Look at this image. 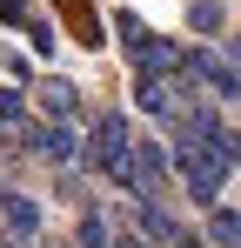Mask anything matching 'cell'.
<instances>
[{"label":"cell","instance_id":"obj_21","mask_svg":"<svg viewBox=\"0 0 241 248\" xmlns=\"http://www.w3.org/2000/svg\"><path fill=\"white\" fill-rule=\"evenodd\" d=\"M40 248H67V242H40Z\"/></svg>","mask_w":241,"mask_h":248},{"label":"cell","instance_id":"obj_2","mask_svg":"<svg viewBox=\"0 0 241 248\" xmlns=\"http://www.w3.org/2000/svg\"><path fill=\"white\" fill-rule=\"evenodd\" d=\"M114 34H120V47H127V61H134V74H188V54L174 41H161L154 27H141V14H114Z\"/></svg>","mask_w":241,"mask_h":248},{"label":"cell","instance_id":"obj_13","mask_svg":"<svg viewBox=\"0 0 241 248\" xmlns=\"http://www.w3.org/2000/svg\"><path fill=\"white\" fill-rule=\"evenodd\" d=\"M188 27L195 34H214L221 27V0H188Z\"/></svg>","mask_w":241,"mask_h":248},{"label":"cell","instance_id":"obj_8","mask_svg":"<svg viewBox=\"0 0 241 248\" xmlns=\"http://www.w3.org/2000/svg\"><path fill=\"white\" fill-rule=\"evenodd\" d=\"M40 108H47L54 121H74V114H80V87L60 81V74H47V81H40Z\"/></svg>","mask_w":241,"mask_h":248},{"label":"cell","instance_id":"obj_11","mask_svg":"<svg viewBox=\"0 0 241 248\" xmlns=\"http://www.w3.org/2000/svg\"><path fill=\"white\" fill-rule=\"evenodd\" d=\"M0 208H7V221H14V228H40V202H34V195H14V188H7Z\"/></svg>","mask_w":241,"mask_h":248},{"label":"cell","instance_id":"obj_18","mask_svg":"<svg viewBox=\"0 0 241 248\" xmlns=\"http://www.w3.org/2000/svg\"><path fill=\"white\" fill-rule=\"evenodd\" d=\"M114 248H161V242H154V235H120Z\"/></svg>","mask_w":241,"mask_h":248},{"label":"cell","instance_id":"obj_17","mask_svg":"<svg viewBox=\"0 0 241 248\" xmlns=\"http://www.w3.org/2000/svg\"><path fill=\"white\" fill-rule=\"evenodd\" d=\"M0 248H34V228H14V221H7V228H0Z\"/></svg>","mask_w":241,"mask_h":248},{"label":"cell","instance_id":"obj_9","mask_svg":"<svg viewBox=\"0 0 241 248\" xmlns=\"http://www.w3.org/2000/svg\"><path fill=\"white\" fill-rule=\"evenodd\" d=\"M141 235H154V242H181V228H174V215H167V202H154V195H141Z\"/></svg>","mask_w":241,"mask_h":248},{"label":"cell","instance_id":"obj_3","mask_svg":"<svg viewBox=\"0 0 241 248\" xmlns=\"http://www.w3.org/2000/svg\"><path fill=\"white\" fill-rule=\"evenodd\" d=\"M107 174H114L127 195H154L161 181H167V148H161V141H127V155H120Z\"/></svg>","mask_w":241,"mask_h":248},{"label":"cell","instance_id":"obj_7","mask_svg":"<svg viewBox=\"0 0 241 248\" xmlns=\"http://www.w3.org/2000/svg\"><path fill=\"white\" fill-rule=\"evenodd\" d=\"M54 14H60V27H67L74 47H101V14H94V0H54Z\"/></svg>","mask_w":241,"mask_h":248},{"label":"cell","instance_id":"obj_10","mask_svg":"<svg viewBox=\"0 0 241 248\" xmlns=\"http://www.w3.org/2000/svg\"><path fill=\"white\" fill-rule=\"evenodd\" d=\"M74 248H114L107 215H101V208H80V221H74Z\"/></svg>","mask_w":241,"mask_h":248},{"label":"cell","instance_id":"obj_6","mask_svg":"<svg viewBox=\"0 0 241 248\" xmlns=\"http://www.w3.org/2000/svg\"><path fill=\"white\" fill-rule=\"evenodd\" d=\"M120 155H127V114H101V121L87 127V148H80V161L107 174V168H114Z\"/></svg>","mask_w":241,"mask_h":248},{"label":"cell","instance_id":"obj_4","mask_svg":"<svg viewBox=\"0 0 241 248\" xmlns=\"http://www.w3.org/2000/svg\"><path fill=\"white\" fill-rule=\"evenodd\" d=\"M20 155H34V161H47V168H67L80 155L74 148V134H67V121H20Z\"/></svg>","mask_w":241,"mask_h":248},{"label":"cell","instance_id":"obj_15","mask_svg":"<svg viewBox=\"0 0 241 248\" xmlns=\"http://www.w3.org/2000/svg\"><path fill=\"white\" fill-rule=\"evenodd\" d=\"M20 34H27V41H34V54H54V27H47V20H40V14H34V20H27V27H20Z\"/></svg>","mask_w":241,"mask_h":248},{"label":"cell","instance_id":"obj_19","mask_svg":"<svg viewBox=\"0 0 241 248\" xmlns=\"http://www.w3.org/2000/svg\"><path fill=\"white\" fill-rule=\"evenodd\" d=\"M228 61H235V67H241V34H235V41H228Z\"/></svg>","mask_w":241,"mask_h":248},{"label":"cell","instance_id":"obj_1","mask_svg":"<svg viewBox=\"0 0 241 248\" xmlns=\"http://www.w3.org/2000/svg\"><path fill=\"white\" fill-rule=\"evenodd\" d=\"M235 161H241V134H235V127H214L208 141L181 148V181H188V202L214 208V202H221V181L235 174Z\"/></svg>","mask_w":241,"mask_h":248},{"label":"cell","instance_id":"obj_12","mask_svg":"<svg viewBox=\"0 0 241 248\" xmlns=\"http://www.w3.org/2000/svg\"><path fill=\"white\" fill-rule=\"evenodd\" d=\"M208 235H214L221 248H241V215H235V208H214V221H208Z\"/></svg>","mask_w":241,"mask_h":248},{"label":"cell","instance_id":"obj_14","mask_svg":"<svg viewBox=\"0 0 241 248\" xmlns=\"http://www.w3.org/2000/svg\"><path fill=\"white\" fill-rule=\"evenodd\" d=\"M0 121H27V87H0Z\"/></svg>","mask_w":241,"mask_h":248},{"label":"cell","instance_id":"obj_20","mask_svg":"<svg viewBox=\"0 0 241 248\" xmlns=\"http://www.w3.org/2000/svg\"><path fill=\"white\" fill-rule=\"evenodd\" d=\"M174 248H208V242H195V235H181V242H174Z\"/></svg>","mask_w":241,"mask_h":248},{"label":"cell","instance_id":"obj_5","mask_svg":"<svg viewBox=\"0 0 241 248\" xmlns=\"http://www.w3.org/2000/svg\"><path fill=\"white\" fill-rule=\"evenodd\" d=\"M181 81H195L201 94H214V101H235V94H241V67H235V61H221V54H208V47H195Z\"/></svg>","mask_w":241,"mask_h":248},{"label":"cell","instance_id":"obj_16","mask_svg":"<svg viewBox=\"0 0 241 248\" xmlns=\"http://www.w3.org/2000/svg\"><path fill=\"white\" fill-rule=\"evenodd\" d=\"M0 20H14V27H27V20H34V0H0Z\"/></svg>","mask_w":241,"mask_h":248}]
</instances>
